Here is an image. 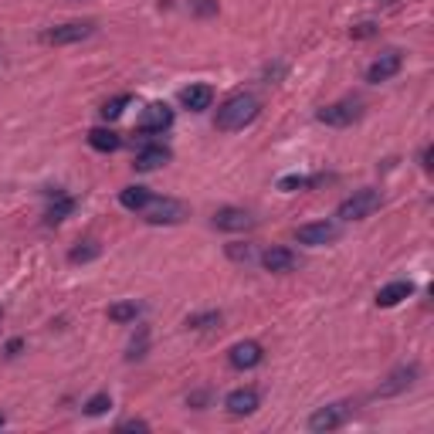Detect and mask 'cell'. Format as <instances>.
Listing matches in <instances>:
<instances>
[{"mask_svg":"<svg viewBox=\"0 0 434 434\" xmlns=\"http://www.w3.org/2000/svg\"><path fill=\"white\" fill-rule=\"evenodd\" d=\"M258 113H262L258 95L238 92V95H231V98L221 102V109H217V115H214V126H217L221 132H238V129H245V126H251V122L258 119Z\"/></svg>","mask_w":434,"mask_h":434,"instance_id":"6da1fadb","label":"cell"},{"mask_svg":"<svg viewBox=\"0 0 434 434\" xmlns=\"http://www.w3.org/2000/svg\"><path fill=\"white\" fill-rule=\"evenodd\" d=\"M380 204H383L380 190L363 187V190H357L353 197H346V200H343L340 208H336V217H340V221H363V217L377 214Z\"/></svg>","mask_w":434,"mask_h":434,"instance_id":"7a4b0ae2","label":"cell"},{"mask_svg":"<svg viewBox=\"0 0 434 434\" xmlns=\"http://www.w3.org/2000/svg\"><path fill=\"white\" fill-rule=\"evenodd\" d=\"M139 214H143L146 224H180L187 217V208L180 200H173V197H156L153 193V200Z\"/></svg>","mask_w":434,"mask_h":434,"instance_id":"3957f363","label":"cell"},{"mask_svg":"<svg viewBox=\"0 0 434 434\" xmlns=\"http://www.w3.org/2000/svg\"><path fill=\"white\" fill-rule=\"evenodd\" d=\"M92 34H95V20H68V24L51 27V31L44 34V41H48V44H78V41L92 38Z\"/></svg>","mask_w":434,"mask_h":434,"instance_id":"277c9868","label":"cell"},{"mask_svg":"<svg viewBox=\"0 0 434 434\" xmlns=\"http://www.w3.org/2000/svg\"><path fill=\"white\" fill-rule=\"evenodd\" d=\"M316 119H319L322 126H336V129H343V126H350V122H357L359 119V102L343 98V102H333V106H322L319 113H316Z\"/></svg>","mask_w":434,"mask_h":434,"instance_id":"5b68a950","label":"cell"},{"mask_svg":"<svg viewBox=\"0 0 434 434\" xmlns=\"http://www.w3.org/2000/svg\"><path fill=\"white\" fill-rule=\"evenodd\" d=\"M299 245H312V248H322V245H333L340 238V224L333 221H316V224H302L295 231Z\"/></svg>","mask_w":434,"mask_h":434,"instance_id":"8992f818","label":"cell"},{"mask_svg":"<svg viewBox=\"0 0 434 434\" xmlns=\"http://www.w3.org/2000/svg\"><path fill=\"white\" fill-rule=\"evenodd\" d=\"M173 126V109L167 102H150L143 115H139V122H136V129L139 132H163Z\"/></svg>","mask_w":434,"mask_h":434,"instance_id":"52a82bcc","label":"cell"},{"mask_svg":"<svg viewBox=\"0 0 434 434\" xmlns=\"http://www.w3.org/2000/svg\"><path fill=\"white\" fill-rule=\"evenodd\" d=\"M262 359H264V350H262V343H255V340H241L227 350V363H231L234 370H251V366H258Z\"/></svg>","mask_w":434,"mask_h":434,"instance_id":"ba28073f","label":"cell"},{"mask_svg":"<svg viewBox=\"0 0 434 434\" xmlns=\"http://www.w3.org/2000/svg\"><path fill=\"white\" fill-rule=\"evenodd\" d=\"M346 417H350V407L346 404H326V407H319L316 414L309 417V431H336L340 424H346Z\"/></svg>","mask_w":434,"mask_h":434,"instance_id":"9c48e42d","label":"cell"},{"mask_svg":"<svg viewBox=\"0 0 434 434\" xmlns=\"http://www.w3.org/2000/svg\"><path fill=\"white\" fill-rule=\"evenodd\" d=\"M400 68H404V55L390 48V51H383V55H380L377 61H374V65L366 68V82H370V85L390 82V78H394L397 72H400Z\"/></svg>","mask_w":434,"mask_h":434,"instance_id":"30bf717a","label":"cell"},{"mask_svg":"<svg viewBox=\"0 0 434 434\" xmlns=\"http://www.w3.org/2000/svg\"><path fill=\"white\" fill-rule=\"evenodd\" d=\"M414 380H417V366L411 363V366H397L390 377L383 380L377 387V397H394V394H404L407 387H414Z\"/></svg>","mask_w":434,"mask_h":434,"instance_id":"8fae6325","label":"cell"},{"mask_svg":"<svg viewBox=\"0 0 434 434\" xmlns=\"http://www.w3.org/2000/svg\"><path fill=\"white\" fill-rule=\"evenodd\" d=\"M224 407L234 417L255 414V411H258V390H255V387H238V390H231V394H227Z\"/></svg>","mask_w":434,"mask_h":434,"instance_id":"7c38bea8","label":"cell"},{"mask_svg":"<svg viewBox=\"0 0 434 434\" xmlns=\"http://www.w3.org/2000/svg\"><path fill=\"white\" fill-rule=\"evenodd\" d=\"M251 224H255V217L241 208H221L214 214V227H221V231H248Z\"/></svg>","mask_w":434,"mask_h":434,"instance_id":"4fadbf2b","label":"cell"},{"mask_svg":"<svg viewBox=\"0 0 434 434\" xmlns=\"http://www.w3.org/2000/svg\"><path fill=\"white\" fill-rule=\"evenodd\" d=\"M173 160V153L167 150V146H146V150H139L136 153V170H143V173H150V170H160V167H167Z\"/></svg>","mask_w":434,"mask_h":434,"instance_id":"5bb4252c","label":"cell"},{"mask_svg":"<svg viewBox=\"0 0 434 434\" xmlns=\"http://www.w3.org/2000/svg\"><path fill=\"white\" fill-rule=\"evenodd\" d=\"M180 102H184V109H190V113H204V109H210V102H214V89L210 85H187L180 92Z\"/></svg>","mask_w":434,"mask_h":434,"instance_id":"9a60e30c","label":"cell"},{"mask_svg":"<svg viewBox=\"0 0 434 434\" xmlns=\"http://www.w3.org/2000/svg\"><path fill=\"white\" fill-rule=\"evenodd\" d=\"M411 295H414V285L411 282H390L377 292V305L380 309H394V305H400L404 299H411Z\"/></svg>","mask_w":434,"mask_h":434,"instance_id":"2e32d148","label":"cell"},{"mask_svg":"<svg viewBox=\"0 0 434 434\" xmlns=\"http://www.w3.org/2000/svg\"><path fill=\"white\" fill-rule=\"evenodd\" d=\"M295 255L288 251V248H268L262 255V264H264V272H275V275H282V272H292L295 268Z\"/></svg>","mask_w":434,"mask_h":434,"instance_id":"e0dca14e","label":"cell"},{"mask_svg":"<svg viewBox=\"0 0 434 434\" xmlns=\"http://www.w3.org/2000/svg\"><path fill=\"white\" fill-rule=\"evenodd\" d=\"M89 146L92 150H98V153H115L119 146H122V139H119V132H113V129H92L89 132Z\"/></svg>","mask_w":434,"mask_h":434,"instance_id":"ac0fdd59","label":"cell"},{"mask_svg":"<svg viewBox=\"0 0 434 434\" xmlns=\"http://www.w3.org/2000/svg\"><path fill=\"white\" fill-rule=\"evenodd\" d=\"M150 200H153V193L146 187H126L122 193H119V204H122L126 210H136V214L146 208Z\"/></svg>","mask_w":434,"mask_h":434,"instance_id":"d6986e66","label":"cell"},{"mask_svg":"<svg viewBox=\"0 0 434 434\" xmlns=\"http://www.w3.org/2000/svg\"><path fill=\"white\" fill-rule=\"evenodd\" d=\"M72 210H75V197H61V193H58V200L51 204V208H48L44 221H48V224H61V221H65Z\"/></svg>","mask_w":434,"mask_h":434,"instance_id":"ffe728a7","label":"cell"},{"mask_svg":"<svg viewBox=\"0 0 434 434\" xmlns=\"http://www.w3.org/2000/svg\"><path fill=\"white\" fill-rule=\"evenodd\" d=\"M319 184V177H302V173H288V177H282L279 180V190L282 193H295V190H309Z\"/></svg>","mask_w":434,"mask_h":434,"instance_id":"44dd1931","label":"cell"},{"mask_svg":"<svg viewBox=\"0 0 434 434\" xmlns=\"http://www.w3.org/2000/svg\"><path fill=\"white\" fill-rule=\"evenodd\" d=\"M136 316H139V305H136V302H115V305H109V319H113V322H136Z\"/></svg>","mask_w":434,"mask_h":434,"instance_id":"7402d4cb","label":"cell"},{"mask_svg":"<svg viewBox=\"0 0 434 434\" xmlns=\"http://www.w3.org/2000/svg\"><path fill=\"white\" fill-rule=\"evenodd\" d=\"M129 102H132V95H115V98H109L98 113H102V119H109V122H113V119H119V115L126 113V106H129Z\"/></svg>","mask_w":434,"mask_h":434,"instance_id":"603a6c76","label":"cell"},{"mask_svg":"<svg viewBox=\"0 0 434 434\" xmlns=\"http://www.w3.org/2000/svg\"><path fill=\"white\" fill-rule=\"evenodd\" d=\"M109 407H113V397H109V394H95V397H89V400H85V407H82V411H85L89 417H98V414H106Z\"/></svg>","mask_w":434,"mask_h":434,"instance_id":"cb8c5ba5","label":"cell"},{"mask_svg":"<svg viewBox=\"0 0 434 434\" xmlns=\"http://www.w3.org/2000/svg\"><path fill=\"white\" fill-rule=\"evenodd\" d=\"M98 251H102V248L95 245V241H85V248H75V251L68 255V262H72V264H85V262H92V258H98Z\"/></svg>","mask_w":434,"mask_h":434,"instance_id":"d4e9b609","label":"cell"},{"mask_svg":"<svg viewBox=\"0 0 434 434\" xmlns=\"http://www.w3.org/2000/svg\"><path fill=\"white\" fill-rule=\"evenodd\" d=\"M227 258H234V262H251V258H255V248L241 245V241H231V245H227Z\"/></svg>","mask_w":434,"mask_h":434,"instance_id":"484cf974","label":"cell"},{"mask_svg":"<svg viewBox=\"0 0 434 434\" xmlns=\"http://www.w3.org/2000/svg\"><path fill=\"white\" fill-rule=\"evenodd\" d=\"M221 322V312H204V316H190L187 326L190 329H210V326H217Z\"/></svg>","mask_w":434,"mask_h":434,"instance_id":"4316f807","label":"cell"},{"mask_svg":"<svg viewBox=\"0 0 434 434\" xmlns=\"http://www.w3.org/2000/svg\"><path fill=\"white\" fill-rule=\"evenodd\" d=\"M146 340H150V333H146V329H139V343L132 340V346H129V359H139V357H143V350H146Z\"/></svg>","mask_w":434,"mask_h":434,"instance_id":"83f0119b","label":"cell"},{"mask_svg":"<svg viewBox=\"0 0 434 434\" xmlns=\"http://www.w3.org/2000/svg\"><path fill=\"white\" fill-rule=\"evenodd\" d=\"M350 34H353V38H374V34H377V27H374L370 20H363V24H357V27L350 31Z\"/></svg>","mask_w":434,"mask_h":434,"instance_id":"f1b7e54d","label":"cell"},{"mask_svg":"<svg viewBox=\"0 0 434 434\" xmlns=\"http://www.w3.org/2000/svg\"><path fill=\"white\" fill-rule=\"evenodd\" d=\"M150 424L146 421H126V424H119V431H146Z\"/></svg>","mask_w":434,"mask_h":434,"instance_id":"f546056e","label":"cell"},{"mask_svg":"<svg viewBox=\"0 0 434 434\" xmlns=\"http://www.w3.org/2000/svg\"><path fill=\"white\" fill-rule=\"evenodd\" d=\"M431 160H434V146H424V150H421V167H424V170H431V167H434Z\"/></svg>","mask_w":434,"mask_h":434,"instance_id":"4dcf8cb0","label":"cell"},{"mask_svg":"<svg viewBox=\"0 0 434 434\" xmlns=\"http://www.w3.org/2000/svg\"><path fill=\"white\" fill-rule=\"evenodd\" d=\"M193 7H197L200 14H214V11H217V4H214V0H193Z\"/></svg>","mask_w":434,"mask_h":434,"instance_id":"1f68e13d","label":"cell"},{"mask_svg":"<svg viewBox=\"0 0 434 434\" xmlns=\"http://www.w3.org/2000/svg\"><path fill=\"white\" fill-rule=\"evenodd\" d=\"M20 346H24V343H20V340H11V343H7V353H11V357H14V353H18Z\"/></svg>","mask_w":434,"mask_h":434,"instance_id":"d6a6232c","label":"cell"},{"mask_svg":"<svg viewBox=\"0 0 434 434\" xmlns=\"http://www.w3.org/2000/svg\"><path fill=\"white\" fill-rule=\"evenodd\" d=\"M0 428H4V414H0Z\"/></svg>","mask_w":434,"mask_h":434,"instance_id":"836d02e7","label":"cell"}]
</instances>
